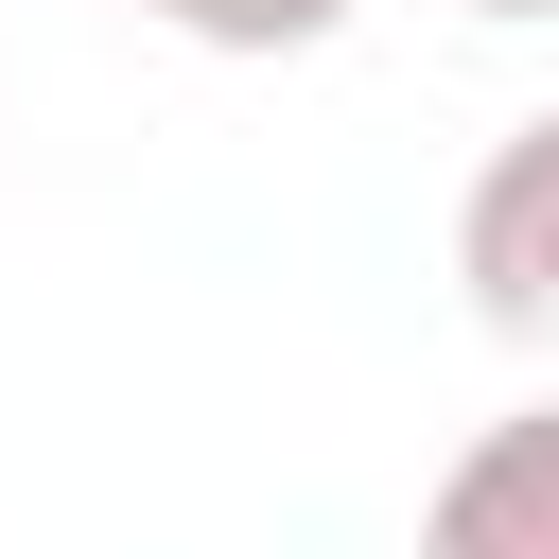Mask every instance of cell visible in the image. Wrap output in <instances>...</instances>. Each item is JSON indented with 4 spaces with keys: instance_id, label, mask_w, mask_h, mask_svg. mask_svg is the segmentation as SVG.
Here are the masks:
<instances>
[{
    "instance_id": "6da1fadb",
    "label": "cell",
    "mask_w": 559,
    "mask_h": 559,
    "mask_svg": "<svg viewBox=\"0 0 559 559\" xmlns=\"http://www.w3.org/2000/svg\"><path fill=\"white\" fill-rule=\"evenodd\" d=\"M454 280H472L489 332H559V105L472 157V192H454Z\"/></svg>"
},
{
    "instance_id": "7a4b0ae2",
    "label": "cell",
    "mask_w": 559,
    "mask_h": 559,
    "mask_svg": "<svg viewBox=\"0 0 559 559\" xmlns=\"http://www.w3.org/2000/svg\"><path fill=\"white\" fill-rule=\"evenodd\" d=\"M419 559H559V402L489 419V437L437 472V507H419Z\"/></svg>"
},
{
    "instance_id": "3957f363",
    "label": "cell",
    "mask_w": 559,
    "mask_h": 559,
    "mask_svg": "<svg viewBox=\"0 0 559 559\" xmlns=\"http://www.w3.org/2000/svg\"><path fill=\"white\" fill-rule=\"evenodd\" d=\"M175 35H210V52H314V35H349V0H157Z\"/></svg>"
},
{
    "instance_id": "277c9868",
    "label": "cell",
    "mask_w": 559,
    "mask_h": 559,
    "mask_svg": "<svg viewBox=\"0 0 559 559\" xmlns=\"http://www.w3.org/2000/svg\"><path fill=\"white\" fill-rule=\"evenodd\" d=\"M472 17H559V0H472Z\"/></svg>"
},
{
    "instance_id": "5b68a950",
    "label": "cell",
    "mask_w": 559,
    "mask_h": 559,
    "mask_svg": "<svg viewBox=\"0 0 559 559\" xmlns=\"http://www.w3.org/2000/svg\"><path fill=\"white\" fill-rule=\"evenodd\" d=\"M122 17H157V0H122Z\"/></svg>"
}]
</instances>
